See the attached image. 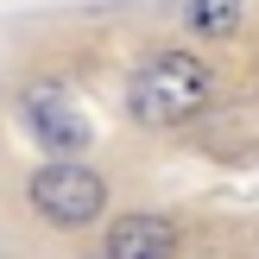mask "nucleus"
I'll list each match as a JSON object with an SVG mask.
<instances>
[{
  "label": "nucleus",
  "mask_w": 259,
  "mask_h": 259,
  "mask_svg": "<svg viewBox=\"0 0 259 259\" xmlns=\"http://www.w3.org/2000/svg\"><path fill=\"white\" fill-rule=\"evenodd\" d=\"M209 101V70L190 51H152L126 76V114L139 126H177Z\"/></svg>",
  "instance_id": "obj_1"
},
{
  "label": "nucleus",
  "mask_w": 259,
  "mask_h": 259,
  "mask_svg": "<svg viewBox=\"0 0 259 259\" xmlns=\"http://www.w3.org/2000/svg\"><path fill=\"white\" fill-rule=\"evenodd\" d=\"M101 202H108V184H101L95 171H82L76 158H57V164H45V171L32 177V209L45 215L51 228H82V222H95Z\"/></svg>",
  "instance_id": "obj_2"
},
{
  "label": "nucleus",
  "mask_w": 259,
  "mask_h": 259,
  "mask_svg": "<svg viewBox=\"0 0 259 259\" xmlns=\"http://www.w3.org/2000/svg\"><path fill=\"white\" fill-rule=\"evenodd\" d=\"M19 114H25V126H32V139H38L45 152H57V158H76V152L89 146L82 108H76L57 82H32V89L19 95Z\"/></svg>",
  "instance_id": "obj_3"
},
{
  "label": "nucleus",
  "mask_w": 259,
  "mask_h": 259,
  "mask_svg": "<svg viewBox=\"0 0 259 259\" xmlns=\"http://www.w3.org/2000/svg\"><path fill=\"white\" fill-rule=\"evenodd\" d=\"M177 253V228L164 215H120L108 228V259H171Z\"/></svg>",
  "instance_id": "obj_4"
},
{
  "label": "nucleus",
  "mask_w": 259,
  "mask_h": 259,
  "mask_svg": "<svg viewBox=\"0 0 259 259\" xmlns=\"http://www.w3.org/2000/svg\"><path fill=\"white\" fill-rule=\"evenodd\" d=\"M234 25H240V0H190V32L228 38Z\"/></svg>",
  "instance_id": "obj_5"
}]
</instances>
